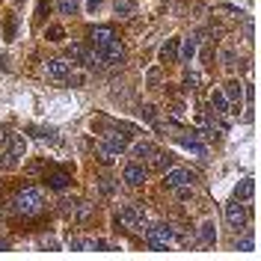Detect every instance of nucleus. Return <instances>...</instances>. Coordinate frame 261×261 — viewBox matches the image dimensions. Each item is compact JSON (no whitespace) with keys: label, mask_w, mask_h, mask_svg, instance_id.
Instances as JSON below:
<instances>
[{"label":"nucleus","mask_w":261,"mask_h":261,"mask_svg":"<svg viewBox=\"0 0 261 261\" xmlns=\"http://www.w3.org/2000/svg\"><path fill=\"white\" fill-rule=\"evenodd\" d=\"M0 146H3L0 166H3V169H12L18 163V158L27 151V140H24L21 134H3V137H0Z\"/></svg>","instance_id":"f257e3e1"},{"label":"nucleus","mask_w":261,"mask_h":261,"mask_svg":"<svg viewBox=\"0 0 261 261\" xmlns=\"http://www.w3.org/2000/svg\"><path fill=\"white\" fill-rule=\"evenodd\" d=\"M45 208V196L39 187H24V190H18L15 196V211L24 214V217H33V214H39Z\"/></svg>","instance_id":"f03ea898"},{"label":"nucleus","mask_w":261,"mask_h":261,"mask_svg":"<svg viewBox=\"0 0 261 261\" xmlns=\"http://www.w3.org/2000/svg\"><path fill=\"white\" fill-rule=\"evenodd\" d=\"M172 241H175V231H172V226H166V223H158V226L146 228V246L154 249V252H166L172 246Z\"/></svg>","instance_id":"7ed1b4c3"},{"label":"nucleus","mask_w":261,"mask_h":261,"mask_svg":"<svg viewBox=\"0 0 261 261\" xmlns=\"http://www.w3.org/2000/svg\"><path fill=\"white\" fill-rule=\"evenodd\" d=\"M196 181H199V175H196L193 169H175V166H169L166 175H163V184L169 190H175V187H193Z\"/></svg>","instance_id":"20e7f679"},{"label":"nucleus","mask_w":261,"mask_h":261,"mask_svg":"<svg viewBox=\"0 0 261 261\" xmlns=\"http://www.w3.org/2000/svg\"><path fill=\"white\" fill-rule=\"evenodd\" d=\"M119 220H122V226L130 228V231H146V228H148L146 214L140 211L137 205H122V211H119Z\"/></svg>","instance_id":"39448f33"},{"label":"nucleus","mask_w":261,"mask_h":261,"mask_svg":"<svg viewBox=\"0 0 261 261\" xmlns=\"http://www.w3.org/2000/svg\"><path fill=\"white\" fill-rule=\"evenodd\" d=\"M98 60L104 65H119L122 60H125V48H122V42H107V45H101V48H95Z\"/></svg>","instance_id":"423d86ee"},{"label":"nucleus","mask_w":261,"mask_h":261,"mask_svg":"<svg viewBox=\"0 0 261 261\" xmlns=\"http://www.w3.org/2000/svg\"><path fill=\"white\" fill-rule=\"evenodd\" d=\"M68 57L74 60V63H83L86 68H98V54L92 48H86V45H68Z\"/></svg>","instance_id":"0eeeda50"},{"label":"nucleus","mask_w":261,"mask_h":261,"mask_svg":"<svg viewBox=\"0 0 261 261\" xmlns=\"http://www.w3.org/2000/svg\"><path fill=\"white\" fill-rule=\"evenodd\" d=\"M122 181L130 184V187H143L148 181V169L146 166H140V163H125V169H122Z\"/></svg>","instance_id":"6e6552de"},{"label":"nucleus","mask_w":261,"mask_h":261,"mask_svg":"<svg viewBox=\"0 0 261 261\" xmlns=\"http://www.w3.org/2000/svg\"><path fill=\"white\" fill-rule=\"evenodd\" d=\"M226 223L231 228H238V231L246 226V208L241 205V199H234V202H228L226 205Z\"/></svg>","instance_id":"1a4fd4ad"},{"label":"nucleus","mask_w":261,"mask_h":261,"mask_svg":"<svg viewBox=\"0 0 261 261\" xmlns=\"http://www.w3.org/2000/svg\"><path fill=\"white\" fill-rule=\"evenodd\" d=\"M48 74H50V81H68L71 77V63L68 60H50L48 63Z\"/></svg>","instance_id":"9d476101"},{"label":"nucleus","mask_w":261,"mask_h":261,"mask_svg":"<svg viewBox=\"0 0 261 261\" xmlns=\"http://www.w3.org/2000/svg\"><path fill=\"white\" fill-rule=\"evenodd\" d=\"M65 214L71 217V220H77V223H86L89 220V214H92V205H86V202H65Z\"/></svg>","instance_id":"9b49d317"},{"label":"nucleus","mask_w":261,"mask_h":261,"mask_svg":"<svg viewBox=\"0 0 261 261\" xmlns=\"http://www.w3.org/2000/svg\"><path fill=\"white\" fill-rule=\"evenodd\" d=\"M101 143H104V146H107V148H110V151L116 154V158H119V154L128 148V134H107Z\"/></svg>","instance_id":"f8f14e48"},{"label":"nucleus","mask_w":261,"mask_h":261,"mask_svg":"<svg viewBox=\"0 0 261 261\" xmlns=\"http://www.w3.org/2000/svg\"><path fill=\"white\" fill-rule=\"evenodd\" d=\"M223 95H226L228 101H231V107H234L231 113H238V110H241V98H244V89H241V83H238V81H228V83H226V92H223Z\"/></svg>","instance_id":"ddd939ff"},{"label":"nucleus","mask_w":261,"mask_h":261,"mask_svg":"<svg viewBox=\"0 0 261 261\" xmlns=\"http://www.w3.org/2000/svg\"><path fill=\"white\" fill-rule=\"evenodd\" d=\"M178 48H181V39H169V42L161 48V63H175L178 54H181Z\"/></svg>","instance_id":"4468645a"},{"label":"nucleus","mask_w":261,"mask_h":261,"mask_svg":"<svg viewBox=\"0 0 261 261\" xmlns=\"http://www.w3.org/2000/svg\"><path fill=\"white\" fill-rule=\"evenodd\" d=\"M113 39H116L113 27H95V30H92V45H95V48L107 45V42H113Z\"/></svg>","instance_id":"2eb2a0df"},{"label":"nucleus","mask_w":261,"mask_h":261,"mask_svg":"<svg viewBox=\"0 0 261 261\" xmlns=\"http://www.w3.org/2000/svg\"><path fill=\"white\" fill-rule=\"evenodd\" d=\"M211 107H214V113L217 116H226L228 113V98L220 92V89H214L211 92Z\"/></svg>","instance_id":"dca6fc26"},{"label":"nucleus","mask_w":261,"mask_h":261,"mask_svg":"<svg viewBox=\"0 0 261 261\" xmlns=\"http://www.w3.org/2000/svg\"><path fill=\"white\" fill-rule=\"evenodd\" d=\"M45 184H48L50 190H65V187H68V175H65V172H48Z\"/></svg>","instance_id":"f3484780"},{"label":"nucleus","mask_w":261,"mask_h":261,"mask_svg":"<svg viewBox=\"0 0 261 261\" xmlns=\"http://www.w3.org/2000/svg\"><path fill=\"white\" fill-rule=\"evenodd\" d=\"M158 148L151 146V143H137V146L130 148V154L137 158V161H151V154H154Z\"/></svg>","instance_id":"a211bd4d"},{"label":"nucleus","mask_w":261,"mask_h":261,"mask_svg":"<svg viewBox=\"0 0 261 261\" xmlns=\"http://www.w3.org/2000/svg\"><path fill=\"white\" fill-rule=\"evenodd\" d=\"M113 9H116V15H119V18H128V15L137 12V0H116Z\"/></svg>","instance_id":"6ab92c4d"},{"label":"nucleus","mask_w":261,"mask_h":261,"mask_svg":"<svg viewBox=\"0 0 261 261\" xmlns=\"http://www.w3.org/2000/svg\"><path fill=\"white\" fill-rule=\"evenodd\" d=\"M151 166L166 172V169L172 166V154H166V151H154V154H151Z\"/></svg>","instance_id":"aec40b11"},{"label":"nucleus","mask_w":261,"mask_h":261,"mask_svg":"<svg viewBox=\"0 0 261 261\" xmlns=\"http://www.w3.org/2000/svg\"><path fill=\"white\" fill-rule=\"evenodd\" d=\"M178 140H181V146H184V148H190V151H193L196 158H205V146H202V143H199L196 137H178Z\"/></svg>","instance_id":"412c9836"},{"label":"nucleus","mask_w":261,"mask_h":261,"mask_svg":"<svg viewBox=\"0 0 261 261\" xmlns=\"http://www.w3.org/2000/svg\"><path fill=\"white\" fill-rule=\"evenodd\" d=\"M199 238H202V244L205 246L217 244V228H214V223H205V226L199 228Z\"/></svg>","instance_id":"4be33fe9"},{"label":"nucleus","mask_w":261,"mask_h":261,"mask_svg":"<svg viewBox=\"0 0 261 261\" xmlns=\"http://www.w3.org/2000/svg\"><path fill=\"white\" fill-rule=\"evenodd\" d=\"M57 9H60V15H77L81 0H57Z\"/></svg>","instance_id":"5701e85b"},{"label":"nucleus","mask_w":261,"mask_h":261,"mask_svg":"<svg viewBox=\"0 0 261 261\" xmlns=\"http://www.w3.org/2000/svg\"><path fill=\"white\" fill-rule=\"evenodd\" d=\"M252 190H255V184H252L249 178L241 181V184L234 187V199H249V196H252Z\"/></svg>","instance_id":"b1692460"},{"label":"nucleus","mask_w":261,"mask_h":261,"mask_svg":"<svg viewBox=\"0 0 261 261\" xmlns=\"http://www.w3.org/2000/svg\"><path fill=\"white\" fill-rule=\"evenodd\" d=\"M196 50H199V39H190V42L184 45V50H181V60H184V63H190V60L196 57Z\"/></svg>","instance_id":"393cba45"},{"label":"nucleus","mask_w":261,"mask_h":261,"mask_svg":"<svg viewBox=\"0 0 261 261\" xmlns=\"http://www.w3.org/2000/svg\"><path fill=\"white\" fill-rule=\"evenodd\" d=\"M63 36H65V30L60 24H50L48 30H45V39H48V42H63Z\"/></svg>","instance_id":"a878e982"},{"label":"nucleus","mask_w":261,"mask_h":261,"mask_svg":"<svg viewBox=\"0 0 261 261\" xmlns=\"http://www.w3.org/2000/svg\"><path fill=\"white\" fill-rule=\"evenodd\" d=\"M71 252H92V241H83V238H71Z\"/></svg>","instance_id":"bb28decb"},{"label":"nucleus","mask_w":261,"mask_h":261,"mask_svg":"<svg viewBox=\"0 0 261 261\" xmlns=\"http://www.w3.org/2000/svg\"><path fill=\"white\" fill-rule=\"evenodd\" d=\"M98 161L104 163V166H110V163L116 161V154H113V151H110L107 146H104V143H101V146H98Z\"/></svg>","instance_id":"cd10ccee"},{"label":"nucleus","mask_w":261,"mask_h":261,"mask_svg":"<svg viewBox=\"0 0 261 261\" xmlns=\"http://www.w3.org/2000/svg\"><path fill=\"white\" fill-rule=\"evenodd\" d=\"M234 249H238V252H252L255 244H252V238H244V241L238 238V241H234Z\"/></svg>","instance_id":"c85d7f7f"},{"label":"nucleus","mask_w":261,"mask_h":261,"mask_svg":"<svg viewBox=\"0 0 261 261\" xmlns=\"http://www.w3.org/2000/svg\"><path fill=\"white\" fill-rule=\"evenodd\" d=\"M184 83H187V89H196V86H199V74L187 71V74H184Z\"/></svg>","instance_id":"c756f323"},{"label":"nucleus","mask_w":261,"mask_h":261,"mask_svg":"<svg viewBox=\"0 0 261 261\" xmlns=\"http://www.w3.org/2000/svg\"><path fill=\"white\" fill-rule=\"evenodd\" d=\"M223 60H226V65L231 68V65H234V50H231V48H226V50H223Z\"/></svg>","instance_id":"7c9ffc66"},{"label":"nucleus","mask_w":261,"mask_h":261,"mask_svg":"<svg viewBox=\"0 0 261 261\" xmlns=\"http://www.w3.org/2000/svg\"><path fill=\"white\" fill-rule=\"evenodd\" d=\"M101 193H104V196L113 193V184H110V178H101Z\"/></svg>","instance_id":"2f4dec72"},{"label":"nucleus","mask_w":261,"mask_h":261,"mask_svg":"<svg viewBox=\"0 0 261 261\" xmlns=\"http://www.w3.org/2000/svg\"><path fill=\"white\" fill-rule=\"evenodd\" d=\"M175 193H178V199H190L193 190H190V187H175Z\"/></svg>","instance_id":"473e14b6"},{"label":"nucleus","mask_w":261,"mask_h":261,"mask_svg":"<svg viewBox=\"0 0 261 261\" xmlns=\"http://www.w3.org/2000/svg\"><path fill=\"white\" fill-rule=\"evenodd\" d=\"M161 81V71H158V68H151V71H148V83H151V86H154V83Z\"/></svg>","instance_id":"72a5a7b5"},{"label":"nucleus","mask_w":261,"mask_h":261,"mask_svg":"<svg viewBox=\"0 0 261 261\" xmlns=\"http://www.w3.org/2000/svg\"><path fill=\"white\" fill-rule=\"evenodd\" d=\"M42 246H45V249H54V252L60 249V244H57V241H50V238H45V241H42Z\"/></svg>","instance_id":"f704fd0d"},{"label":"nucleus","mask_w":261,"mask_h":261,"mask_svg":"<svg viewBox=\"0 0 261 261\" xmlns=\"http://www.w3.org/2000/svg\"><path fill=\"white\" fill-rule=\"evenodd\" d=\"M86 9H89V12H98V9H101V0H89Z\"/></svg>","instance_id":"c9c22d12"},{"label":"nucleus","mask_w":261,"mask_h":261,"mask_svg":"<svg viewBox=\"0 0 261 261\" xmlns=\"http://www.w3.org/2000/svg\"><path fill=\"white\" fill-rule=\"evenodd\" d=\"M6 249H9V241H3V238H0V252H6Z\"/></svg>","instance_id":"e433bc0d"},{"label":"nucleus","mask_w":261,"mask_h":261,"mask_svg":"<svg viewBox=\"0 0 261 261\" xmlns=\"http://www.w3.org/2000/svg\"><path fill=\"white\" fill-rule=\"evenodd\" d=\"M15 3H18V6H21V3H24V0H15Z\"/></svg>","instance_id":"4c0bfd02"}]
</instances>
